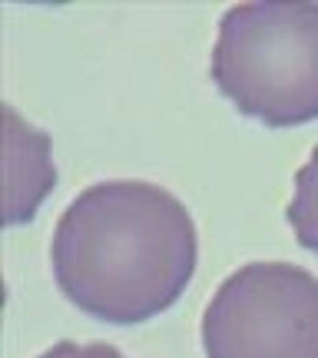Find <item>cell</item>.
I'll return each instance as SVG.
<instances>
[{
	"label": "cell",
	"instance_id": "obj_1",
	"mask_svg": "<svg viewBox=\"0 0 318 358\" xmlns=\"http://www.w3.org/2000/svg\"><path fill=\"white\" fill-rule=\"evenodd\" d=\"M199 262L192 213L146 179L93 182L64 209L50 239L60 292L89 319L136 325L186 292Z\"/></svg>",
	"mask_w": 318,
	"mask_h": 358
},
{
	"label": "cell",
	"instance_id": "obj_2",
	"mask_svg": "<svg viewBox=\"0 0 318 358\" xmlns=\"http://www.w3.org/2000/svg\"><path fill=\"white\" fill-rule=\"evenodd\" d=\"M209 77L242 116L266 127L318 120V3H236L219 20Z\"/></svg>",
	"mask_w": 318,
	"mask_h": 358
},
{
	"label": "cell",
	"instance_id": "obj_3",
	"mask_svg": "<svg viewBox=\"0 0 318 358\" xmlns=\"http://www.w3.org/2000/svg\"><path fill=\"white\" fill-rule=\"evenodd\" d=\"M205 358H318V275L295 262H245L203 312Z\"/></svg>",
	"mask_w": 318,
	"mask_h": 358
},
{
	"label": "cell",
	"instance_id": "obj_4",
	"mask_svg": "<svg viewBox=\"0 0 318 358\" xmlns=\"http://www.w3.org/2000/svg\"><path fill=\"white\" fill-rule=\"evenodd\" d=\"M7 123V226L34 219L37 206L57 186V166L50 159V136L27 123L24 116L3 103Z\"/></svg>",
	"mask_w": 318,
	"mask_h": 358
},
{
	"label": "cell",
	"instance_id": "obj_5",
	"mask_svg": "<svg viewBox=\"0 0 318 358\" xmlns=\"http://www.w3.org/2000/svg\"><path fill=\"white\" fill-rule=\"evenodd\" d=\"M285 219L295 229L298 245L318 256V146L305 159V166L295 173V192L289 199Z\"/></svg>",
	"mask_w": 318,
	"mask_h": 358
},
{
	"label": "cell",
	"instance_id": "obj_6",
	"mask_svg": "<svg viewBox=\"0 0 318 358\" xmlns=\"http://www.w3.org/2000/svg\"><path fill=\"white\" fill-rule=\"evenodd\" d=\"M40 358H123V352H116L113 345H106V342H87V345H80V342H57L53 348H47Z\"/></svg>",
	"mask_w": 318,
	"mask_h": 358
}]
</instances>
